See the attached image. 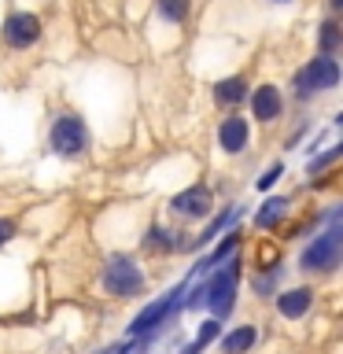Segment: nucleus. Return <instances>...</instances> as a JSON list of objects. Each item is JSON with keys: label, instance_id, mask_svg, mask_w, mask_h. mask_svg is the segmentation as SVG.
<instances>
[{"label": "nucleus", "instance_id": "obj_9", "mask_svg": "<svg viewBox=\"0 0 343 354\" xmlns=\"http://www.w3.org/2000/svg\"><path fill=\"white\" fill-rule=\"evenodd\" d=\"M281 107H284V100H281V88L277 85H259L251 93V111H254L259 122H273L277 115H281Z\"/></svg>", "mask_w": 343, "mask_h": 354}, {"label": "nucleus", "instance_id": "obj_7", "mask_svg": "<svg viewBox=\"0 0 343 354\" xmlns=\"http://www.w3.org/2000/svg\"><path fill=\"white\" fill-rule=\"evenodd\" d=\"M52 148L59 155H77L85 148V122L77 115H63L52 126Z\"/></svg>", "mask_w": 343, "mask_h": 354}, {"label": "nucleus", "instance_id": "obj_12", "mask_svg": "<svg viewBox=\"0 0 343 354\" xmlns=\"http://www.w3.org/2000/svg\"><path fill=\"white\" fill-rule=\"evenodd\" d=\"M254 339H259V332H254L251 325H240V328H232L229 336H221L218 351L221 354H243V351L254 347Z\"/></svg>", "mask_w": 343, "mask_h": 354}, {"label": "nucleus", "instance_id": "obj_17", "mask_svg": "<svg viewBox=\"0 0 343 354\" xmlns=\"http://www.w3.org/2000/svg\"><path fill=\"white\" fill-rule=\"evenodd\" d=\"M237 218H240V207H229V210H225V214H221V218H214V221H210V229L203 232V236H196V243H207V240H214L218 232L225 229L229 221H237Z\"/></svg>", "mask_w": 343, "mask_h": 354}, {"label": "nucleus", "instance_id": "obj_11", "mask_svg": "<svg viewBox=\"0 0 343 354\" xmlns=\"http://www.w3.org/2000/svg\"><path fill=\"white\" fill-rule=\"evenodd\" d=\"M310 295L306 288H292V292H281L277 295V310H281L284 317H303L306 310H310Z\"/></svg>", "mask_w": 343, "mask_h": 354}, {"label": "nucleus", "instance_id": "obj_24", "mask_svg": "<svg viewBox=\"0 0 343 354\" xmlns=\"http://www.w3.org/2000/svg\"><path fill=\"white\" fill-rule=\"evenodd\" d=\"M273 4H292V0H273Z\"/></svg>", "mask_w": 343, "mask_h": 354}, {"label": "nucleus", "instance_id": "obj_8", "mask_svg": "<svg viewBox=\"0 0 343 354\" xmlns=\"http://www.w3.org/2000/svg\"><path fill=\"white\" fill-rule=\"evenodd\" d=\"M170 207L177 210V214H185V218H203V214H210V188L207 185L185 188V192H177L170 199Z\"/></svg>", "mask_w": 343, "mask_h": 354}, {"label": "nucleus", "instance_id": "obj_10", "mask_svg": "<svg viewBox=\"0 0 343 354\" xmlns=\"http://www.w3.org/2000/svg\"><path fill=\"white\" fill-rule=\"evenodd\" d=\"M218 144H221V151H229V155L243 151L248 148V122L229 115L225 122H221V129H218Z\"/></svg>", "mask_w": 343, "mask_h": 354}, {"label": "nucleus", "instance_id": "obj_16", "mask_svg": "<svg viewBox=\"0 0 343 354\" xmlns=\"http://www.w3.org/2000/svg\"><path fill=\"white\" fill-rule=\"evenodd\" d=\"M155 4H159V15L166 22H185L192 11V0H155Z\"/></svg>", "mask_w": 343, "mask_h": 354}, {"label": "nucleus", "instance_id": "obj_20", "mask_svg": "<svg viewBox=\"0 0 343 354\" xmlns=\"http://www.w3.org/2000/svg\"><path fill=\"white\" fill-rule=\"evenodd\" d=\"M281 174H284V166H281V162H273L270 170H266V174L259 177V188H273V181H277Z\"/></svg>", "mask_w": 343, "mask_h": 354}, {"label": "nucleus", "instance_id": "obj_18", "mask_svg": "<svg viewBox=\"0 0 343 354\" xmlns=\"http://www.w3.org/2000/svg\"><path fill=\"white\" fill-rule=\"evenodd\" d=\"M214 336H218V321H207V325L199 328V336L185 347V354H203V347H207V343L214 339Z\"/></svg>", "mask_w": 343, "mask_h": 354}, {"label": "nucleus", "instance_id": "obj_14", "mask_svg": "<svg viewBox=\"0 0 343 354\" xmlns=\"http://www.w3.org/2000/svg\"><path fill=\"white\" fill-rule=\"evenodd\" d=\"M243 96H248V82H243V77H225V82L214 85V100H218V104H240Z\"/></svg>", "mask_w": 343, "mask_h": 354}, {"label": "nucleus", "instance_id": "obj_15", "mask_svg": "<svg viewBox=\"0 0 343 354\" xmlns=\"http://www.w3.org/2000/svg\"><path fill=\"white\" fill-rule=\"evenodd\" d=\"M317 44H321V52H325V55H336V52H340V44H343V30H340V22H336V19H325V22H321Z\"/></svg>", "mask_w": 343, "mask_h": 354}, {"label": "nucleus", "instance_id": "obj_6", "mask_svg": "<svg viewBox=\"0 0 343 354\" xmlns=\"http://www.w3.org/2000/svg\"><path fill=\"white\" fill-rule=\"evenodd\" d=\"M177 295H181V288H174L170 295H163V299H155L151 306H144L140 314L129 321V336H144V332H151L155 325H166V317H170L174 306H177Z\"/></svg>", "mask_w": 343, "mask_h": 354}, {"label": "nucleus", "instance_id": "obj_13", "mask_svg": "<svg viewBox=\"0 0 343 354\" xmlns=\"http://www.w3.org/2000/svg\"><path fill=\"white\" fill-rule=\"evenodd\" d=\"M284 214H288V199L284 196H273V199H266V207L254 214V225H259V229H273Z\"/></svg>", "mask_w": 343, "mask_h": 354}, {"label": "nucleus", "instance_id": "obj_1", "mask_svg": "<svg viewBox=\"0 0 343 354\" xmlns=\"http://www.w3.org/2000/svg\"><path fill=\"white\" fill-rule=\"evenodd\" d=\"M343 259V229L340 225H332L325 229L321 236H314V243H306V251H303V270L310 273H332L340 266Z\"/></svg>", "mask_w": 343, "mask_h": 354}, {"label": "nucleus", "instance_id": "obj_2", "mask_svg": "<svg viewBox=\"0 0 343 354\" xmlns=\"http://www.w3.org/2000/svg\"><path fill=\"white\" fill-rule=\"evenodd\" d=\"M104 288H107L111 295H118V299L140 295V292H144V273H140V266L133 262V259H122V254L107 259V266H104Z\"/></svg>", "mask_w": 343, "mask_h": 354}, {"label": "nucleus", "instance_id": "obj_19", "mask_svg": "<svg viewBox=\"0 0 343 354\" xmlns=\"http://www.w3.org/2000/svg\"><path fill=\"white\" fill-rule=\"evenodd\" d=\"M237 243H240V236H237V232H229V240H225V243H218V251L210 254V259H203V266H199V270H210V266L225 262V254H229L232 248H237Z\"/></svg>", "mask_w": 343, "mask_h": 354}, {"label": "nucleus", "instance_id": "obj_22", "mask_svg": "<svg viewBox=\"0 0 343 354\" xmlns=\"http://www.w3.org/2000/svg\"><path fill=\"white\" fill-rule=\"evenodd\" d=\"M11 236H15V221H8V218H0V243H8Z\"/></svg>", "mask_w": 343, "mask_h": 354}, {"label": "nucleus", "instance_id": "obj_4", "mask_svg": "<svg viewBox=\"0 0 343 354\" xmlns=\"http://www.w3.org/2000/svg\"><path fill=\"white\" fill-rule=\"evenodd\" d=\"M237 259L229 262V270H221L210 277V284L203 288V303L214 310V317H229L232 306H237Z\"/></svg>", "mask_w": 343, "mask_h": 354}, {"label": "nucleus", "instance_id": "obj_3", "mask_svg": "<svg viewBox=\"0 0 343 354\" xmlns=\"http://www.w3.org/2000/svg\"><path fill=\"white\" fill-rule=\"evenodd\" d=\"M340 85V63L332 55L321 52L317 59H310L303 71L295 74V88L299 96H310V93H325V88H336Z\"/></svg>", "mask_w": 343, "mask_h": 354}, {"label": "nucleus", "instance_id": "obj_5", "mask_svg": "<svg viewBox=\"0 0 343 354\" xmlns=\"http://www.w3.org/2000/svg\"><path fill=\"white\" fill-rule=\"evenodd\" d=\"M41 41V19L33 15V11H15V15H8L4 22V44L8 48H30V44Z\"/></svg>", "mask_w": 343, "mask_h": 354}, {"label": "nucleus", "instance_id": "obj_21", "mask_svg": "<svg viewBox=\"0 0 343 354\" xmlns=\"http://www.w3.org/2000/svg\"><path fill=\"white\" fill-rule=\"evenodd\" d=\"M336 155H340V148H332V151H325V155H321V159H314V162H310V174H317L321 166H328L332 159H336Z\"/></svg>", "mask_w": 343, "mask_h": 354}, {"label": "nucleus", "instance_id": "obj_23", "mask_svg": "<svg viewBox=\"0 0 343 354\" xmlns=\"http://www.w3.org/2000/svg\"><path fill=\"white\" fill-rule=\"evenodd\" d=\"M328 8H332V11H340V8H343V0H328Z\"/></svg>", "mask_w": 343, "mask_h": 354}]
</instances>
